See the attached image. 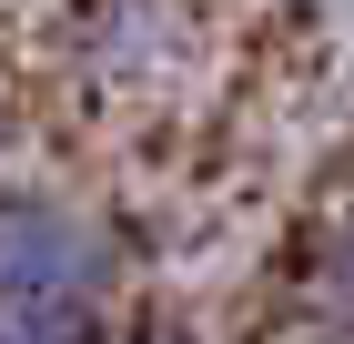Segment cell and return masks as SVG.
I'll return each mask as SVG.
<instances>
[{
    "label": "cell",
    "mask_w": 354,
    "mask_h": 344,
    "mask_svg": "<svg viewBox=\"0 0 354 344\" xmlns=\"http://www.w3.org/2000/svg\"><path fill=\"white\" fill-rule=\"evenodd\" d=\"M132 344H192V334H183V324H152V334H132Z\"/></svg>",
    "instance_id": "277c9868"
},
{
    "label": "cell",
    "mask_w": 354,
    "mask_h": 344,
    "mask_svg": "<svg viewBox=\"0 0 354 344\" xmlns=\"http://www.w3.org/2000/svg\"><path fill=\"white\" fill-rule=\"evenodd\" d=\"M324 314L354 334V223L334 233V253H324Z\"/></svg>",
    "instance_id": "3957f363"
},
{
    "label": "cell",
    "mask_w": 354,
    "mask_h": 344,
    "mask_svg": "<svg viewBox=\"0 0 354 344\" xmlns=\"http://www.w3.org/2000/svg\"><path fill=\"white\" fill-rule=\"evenodd\" d=\"M122 253L82 203L0 192V304H102Z\"/></svg>",
    "instance_id": "6da1fadb"
},
{
    "label": "cell",
    "mask_w": 354,
    "mask_h": 344,
    "mask_svg": "<svg viewBox=\"0 0 354 344\" xmlns=\"http://www.w3.org/2000/svg\"><path fill=\"white\" fill-rule=\"evenodd\" d=\"M82 71L102 81H172L192 51H203V21H192V0H82Z\"/></svg>",
    "instance_id": "7a4b0ae2"
}]
</instances>
